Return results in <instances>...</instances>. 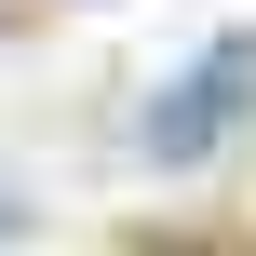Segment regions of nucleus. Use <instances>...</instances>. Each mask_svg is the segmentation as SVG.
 <instances>
[{
	"label": "nucleus",
	"instance_id": "f257e3e1",
	"mask_svg": "<svg viewBox=\"0 0 256 256\" xmlns=\"http://www.w3.org/2000/svg\"><path fill=\"white\" fill-rule=\"evenodd\" d=\"M243 81H256V40L230 27V40H216V54H202V68H189V81H176V94L148 108V148H162V162H202V135H216V122L243 108Z\"/></svg>",
	"mask_w": 256,
	"mask_h": 256
}]
</instances>
